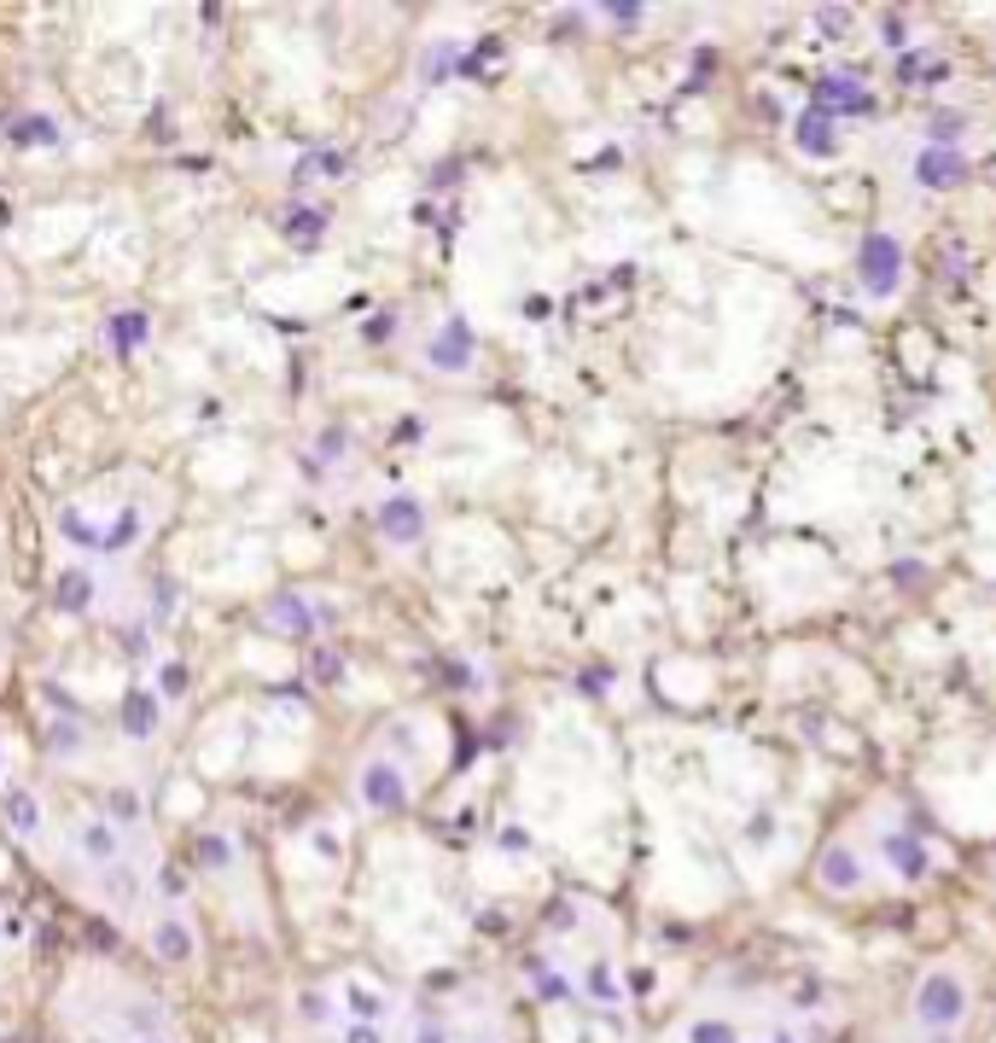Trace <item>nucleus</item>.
Masks as SVG:
<instances>
[{
    "mask_svg": "<svg viewBox=\"0 0 996 1043\" xmlns=\"http://www.w3.org/2000/svg\"><path fill=\"white\" fill-rule=\"evenodd\" d=\"M269 619H280L292 636H310V612H303L297 595H274V601H269Z\"/></svg>",
    "mask_w": 996,
    "mask_h": 1043,
    "instance_id": "nucleus-17",
    "label": "nucleus"
},
{
    "mask_svg": "<svg viewBox=\"0 0 996 1043\" xmlns=\"http://www.w3.org/2000/svg\"><path fill=\"white\" fill-rule=\"evenodd\" d=\"M962 175H967L962 147H921V152H914V181H921L927 193H950V187H962Z\"/></svg>",
    "mask_w": 996,
    "mask_h": 1043,
    "instance_id": "nucleus-5",
    "label": "nucleus"
},
{
    "mask_svg": "<svg viewBox=\"0 0 996 1043\" xmlns=\"http://www.w3.org/2000/svg\"><path fill=\"white\" fill-rule=\"evenodd\" d=\"M827 106H863V82H851V76H827L822 88H816V111Z\"/></svg>",
    "mask_w": 996,
    "mask_h": 1043,
    "instance_id": "nucleus-16",
    "label": "nucleus"
},
{
    "mask_svg": "<svg viewBox=\"0 0 996 1043\" xmlns=\"http://www.w3.org/2000/svg\"><path fill=\"white\" fill-rule=\"evenodd\" d=\"M123 729H129V741H152L158 734V693H147V688L129 693L123 700Z\"/></svg>",
    "mask_w": 996,
    "mask_h": 1043,
    "instance_id": "nucleus-10",
    "label": "nucleus"
},
{
    "mask_svg": "<svg viewBox=\"0 0 996 1043\" xmlns=\"http://www.w3.org/2000/svg\"><path fill=\"white\" fill-rule=\"evenodd\" d=\"M967 1014H973V986L962 968H927L921 986L909 997V1020H921L932 1032H967Z\"/></svg>",
    "mask_w": 996,
    "mask_h": 1043,
    "instance_id": "nucleus-1",
    "label": "nucleus"
},
{
    "mask_svg": "<svg viewBox=\"0 0 996 1043\" xmlns=\"http://www.w3.org/2000/svg\"><path fill=\"white\" fill-rule=\"evenodd\" d=\"M58 612H88V601H94V578L88 571H65V578H58Z\"/></svg>",
    "mask_w": 996,
    "mask_h": 1043,
    "instance_id": "nucleus-15",
    "label": "nucleus"
},
{
    "mask_svg": "<svg viewBox=\"0 0 996 1043\" xmlns=\"http://www.w3.org/2000/svg\"><path fill=\"white\" fill-rule=\"evenodd\" d=\"M379 530H385L391 542L409 548V542H420V537H425V507H420L414 496H391V502L379 507Z\"/></svg>",
    "mask_w": 996,
    "mask_h": 1043,
    "instance_id": "nucleus-7",
    "label": "nucleus"
},
{
    "mask_svg": "<svg viewBox=\"0 0 996 1043\" xmlns=\"http://www.w3.org/2000/svg\"><path fill=\"white\" fill-rule=\"evenodd\" d=\"M7 822H12L18 840H35V834H42V799L24 793V787H12L7 793Z\"/></svg>",
    "mask_w": 996,
    "mask_h": 1043,
    "instance_id": "nucleus-11",
    "label": "nucleus"
},
{
    "mask_svg": "<svg viewBox=\"0 0 996 1043\" xmlns=\"http://www.w3.org/2000/svg\"><path fill=\"white\" fill-rule=\"evenodd\" d=\"M350 1014H356V1020H379V1014H385L379 991H368V986H350Z\"/></svg>",
    "mask_w": 996,
    "mask_h": 1043,
    "instance_id": "nucleus-24",
    "label": "nucleus"
},
{
    "mask_svg": "<svg viewBox=\"0 0 996 1043\" xmlns=\"http://www.w3.org/2000/svg\"><path fill=\"white\" fill-rule=\"evenodd\" d=\"M12 140H18V147H53V140H58V122H53V117H24V122L12 129Z\"/></svg>",
    "mask_w": 996,
    "mask_h": 1043,
    "instance_id": "nucleus-18",
    "label": "nucleus"
},
{
    "mask_svg": "<svg viewBox=\"0 0 996 1043\" xmlns=\"http://www.w3.org/2000/svg\"><path fill=\"white\" fill-rule=\"evenodd\" d=\"M891 1043H962V1032H932V1026H921V1020H909Z\"/></svg>",
    "mask_w": 996,
    "mask_h": 1043,
    "instance_id": "nucleus-23",
    "label": "nucleus"
},
{
    "mask_svg": "<svg viewBox=\"0 0 996 1043\" xmlns=\"http://www.w3.org/2000/svg\"><path fill=\"white\" fill-rule=\"evenodd\" d=\"M409 1043H450V1032H443V1026H420Z\"/></svg>",
    "mask_w": 996,
    "mask_h": 1043,
    "instance_id": "nucleus-27",
    "label": "nucleus"
},
{
    "mask_svg": "<svg viewBox=\"0 0 996 1043\" xmlns=\"http://www.w3.org/2000/svg\"><path fill=\"white\" fill-rule=\"evenodd\" d=\"M356 793H361L368 810H402L409 805V775H402V764H391V759H374V764H361Z\"/></svg>",
    "mask_w": 996,
    "mask_h": 1043,
    "instance_id": "nucleus-3",
    "label": "nucleus"
},
{
    "mask_svg": "<svg viewBox=\"0 0 996 1043\" xmlns=\"http://www.w3.org/2000/svg\"><path fill=\"white\" fill-rule=\"evenodd\" d=\"M962 135H967L962 117H932V140H927V147H955Z\"/></svg>",
    "mask_w": 996,
    "mask_h": 1043,
    "instance_id": "nucleus-25",
    "label": "nucleus"
},
{
    "mask_svg": "<svg viewBox=\"0 0 996 1043\" xmlns=\"http://www.w3.org/2000/svg\"><path fill=\"white\" fill-rule=\"evenodd\" d=\"M76 846H83V851L94 857V863H106V869L117 863V851H123V840H117V828H111V822H99V816L76 828Z\"/></svg>",
    "mask_w": 996,
    "mask_h": 1043,
    "instance_id": "nucleus-12",
    "label": "nucleus"
},
{
    "mask_svg": "<svg viewBox=\"0 0 996 1043\" xmlns=\"http://www.w3.org/2000/svg\"><path fill=\"white\" fill-rule=\"evenodd\" d=\"M792 140H799V152H810V158H827L833 147H840V135H833V117H827V111H804L799 129H792Z\"/></svg>",
    "mask_w": 996,
    "mask_h": 1043,
    "instance_id": "nucleus-9",
    "label": "nucleus"
},
{
    "mask_svg": "<svg viewBox=\"0 0 996 1043\" xmlns=\"http://www.w3.org/2000/svg\"><path fill=\"white\" fill-rule=\"evenodd\" d=\"M140 1043H170V1037H140Z\"/></svg>",
    "mask_w": 996,
    "mask_h": 1043,
    "instance_id": "nucleus-29",
    "label": "nucleus"
},
{
    "mask_svg": "<svg viewBox=\"0 0 996 1043\" xmlns=\"http://www.w3.org/2000/svg\"><path fill=\"white\" fill-rule=\"evenodd\" d=\"M816 881H822V892H833V897H851V892H863L868 886V863H863V851L857 846H827L822 851V863H816Z\"/></svg>",
    "mask_w": 996,
    "mask_h": 1043,
    "instance_id": "nucleus-4",
    "label": "nucleus"
},
{
    "mask_svg": "<svg viewBox=\"0 0 996 1043\" xmlns=\"http://www.w3.org/2000/svg\"><path fill=\"white\" fill-rule=\"evenodd\" d=\"M152 945H158V956H164V963H193V933L181 927V915H164V922H158Z\"/></svg>",
    "mask_w": 996,
    "mask_h": 1043,
    "instance_id": "nucleus-13",
    "label": "nucleus"
},
{
    "mask_svg": "<svg viewBox=\"0 0 996 1043\" xmlns=\"http://www.w3.org/2000/svg\"><path fill=\"white\" fill-rule=\"evenodd\" d=\"M350 1043H379V1032H374V1026H356V1032H350Z\"/></svg>",
    "mask_w": 996,
    "mask_h": 1043,
    "instance_id": "nucleus-28",
    "label": "nucleus"
},
{
    "mask_svg": "<svg viewBox=\"0 0 996 1043\" xmlns=\"http://www.w3.org/2000/svg\"><path fill=\"white\" fill-rule=\"evenodd\" d=\"M886 863H891V874H898V881H921V874H927V846L914 840V834H898V828H891V834H886Z\"/></svg>",
    "mask_w": 996,
    "mask_h": 1043,
    "instance_id": "nucleus-8",
    "label": "nucleus"
},
{
    "mask_svg": "<svg viewBox=\"0 0 996 1043\" xmlns=\"http://www.w3.org/2000/svg\"><path fill=\"white\" fill-rule=\"evenodd\" d=\"M321 228H327V216H321V211H292L286 216V239H297V245L321 239Z\"/></svg>",
    "mask_w": 996,
    "mask_h": 1043,
    "instance_id": "nucleus-19",
    "label": "nucleus"
},
{
    "mask_svg": "<svg viewBox=\"0 0 996 1043\" xmlns=\"http://www.w3.org/2000/svg\"><path fill=\"white\" fill-rule=\"evenodd\" d=\"M903 280V245L891 234H868L863 251H857V286L868 298H891Z\"/></svg>",
    "mask_w": 996,
    "mask_h": 1043,
    "instance_id": "nucleus-2",
    "label": "nucleus"
},
{
    "mask_svg": "<svg viewBox=\"0 0 996 1043\" xmlns=\"http://www.w3.org/2000/svg\"><path fill=\"white\" fill-rule=\"evenodd\" d=\"M425 362H432L437 374H466V367H473V333H466V321H461V315L443 321V333L432 338Z\"/></svg>",
    "mask_w": 996,
    "mask_h": 1043,
    "instance_id": "nucleus-6",
    "label": "nucleus"
},
{
    "mask_svg": "<svg viewBox=\"0 0 996 1043\" xmlns=\"http://www.w3.org/2000/svg\"><path fill=\"white\" fill-rule=\"evenodd\" d=\"M198 863H205V869H228L234 863V846L221 840V834H205V840H198Z\"/></svg>",
    "mask_w": 996,
    "mask_h": 1043,
    "instance_id": "nucleus-21",
    "label": "nucleus"
},
{
    "mask_svg": "<svg viewBox=\"0 0 996 1043\" xmlns=\"http://www.w3.org/2000/svg\"><path fill=\"white\" fill-rule=\"evenodd\" d=\"M111 333H117V351H134V344L152 333V321L134 310V315H117V326H111Z\"/></svg>",
    "mask_w": 996,
    "mask_h": 1043,
    "instance_id": "nucleus-20",
    "label": "nucleus"
},
{
    "mask_svg": "<svg viewBox=\"0 0 996 1043\" xmlns=\"http://www.w3.org/2000/svg\"><path fill=\"white\" fill-rule=\"evenodd\" d=\"M187 688H193L187 665H164V670H158V693H164V700H181Z\"/></svg>",
    "mask_w": 996,
    "mask_h": 1043,
    "instance_id": "nucleus-22",
    "label": "nucleus"
},
{
    "mask_svg": "<svg viewBox=\"0 0 996 1043\" xmlns=\"http://www.w3.org/2000/svg\"><path fill=\"white\" fill-rule=\"evenodd\" d=\"M134 537H140V514H123V519L106 530V548H129Z\"/></svg>",
    "mask_w": 996,
    "mask_h": 1043,
    "instance_id": "nucleus-26",
    "label": "nucleus"
},
{
    "mask_svg": "<svg viewBox=\"0 0 996 1043\" xmlns=\"http://www.w3.org/2000/svg\"><path fill=\"white\" fill-rule=\"evenodd\" d=\"M688 1043H746L728 1014H694L688 1020Z\"/></svg>",
    "mask_w": 996,
    "mask_h": 1043,
    "instance_id": "nucleus-14",
    "label": "nucleus"
}]
</instances>
